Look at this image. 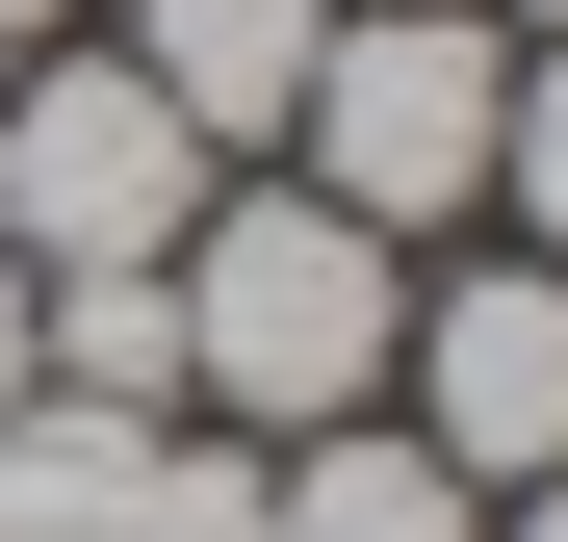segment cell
Masks as SVG:
<instances>
[{"instance_id":"obj_1","label":"cell","mask_w":568,"mask_h":542,"mask_svg":"<svg viewBox=\"0 0 568 542\" xmlns=\"http://www.w3.org/2000/svg\"><path fill=\"white\" fill-rule=\"evenodd\" d=\"M155 285H181V413L207 439H336L388 388V336H414V258L362 207H311V181H207V233Z\"/></svg>"},{"instance_id":"obj_2","label":"cell","mask_w":568,"mask_h":542,"mask_svg":"<svg viewBox=\"0 0 568 542\" xmlns=\"http://www.w3.org/2000/svg\"><path fill=\"white\" fill-rule=\"evenodd\" d=\"M491 130H517V27H491V0H336L311 104H284V181L414 258V233L491 207Z\"/></svg>"},{"instance_id":"obj_3","label":"cell","mask_w":568,"mask_h":542,"mask_svg":"<svg viewBox=\"0 0 568 542\" xmlns=\"http://www.w3.org/2000/svg\"><path fill=\"white\" fill-rule=\"evenodd\" d=\"M207 130H181L155 104V78L130 52H0V258H27V285H52V258H181V233H207Z\"/></svg>"},{"instance_id":"obj_4","label":"cell","mask_w":568,"mask_h":542,"mask_svg":"<svg viewBox=\"0 0 568 542\" xmlns=\"http://www.w3.org/2000/svg\"><path fill=\"white\" fill-rule=\"evenodd\" d=\"M388 388H414V439H439L465 491H542V466H568V258H465V285H414Z\"/></svg>"},{"instance_id":"obj_5","label":"cell","mask_w":568,"mask_h":542,"mask_svg":"<svg viewBox=\"0 0 568 542\" xmlns=\"http://www.w3.org/2000/svg\"><path fill=\"white\" fill-rule=\"evenodd\" d=\"M104 52H130L207 155H284V104H311V52H336V0H130Z\"/></svg>"},{"instance_id":"obj_6","label":"cell","mask_w":568,"mask_h":542,"mask_svg":"<svg viewBox=\"0 0 568 542\" xmlns=\"http://www.w3.org/2000/svg\"><path fill=\"white\" fill-rule=\"evenodd\" d=\"M258 542H491V491H465L439 439L336 413V439H258Z\"/></svg>"},{"instance_id":"obj_7","label":"cell","mask_w":568,"mask_h":542,"mask_svg":"<svg viewBox=\"0 0 568 542\" xmlns=\"http://www.w3.org/2000/svg\"><path fill=\"white\" fill-rule=\"evenodd\" d=\"M181 413H104V388H27L0 413V542H130V466Z\"/></svg>"},{"instance_id":"obj_8","label":"cell","mask_w":568,"mask_h":542,"mask_svg":"<svg viewBox=\"0 0 568 542\" xmlns=\"http://www.w3.org/2000/svg\"><path fill=\"white\" fill-rule=\"evenodd\" d=\"M130 542H258V439H207V413H181L155 466H130Z\"/></svg>"},{"instance_id":"obj_9","label":"cell","mask_w":568,"mask_h":542,"mask_svg":"<svg viewBox=\"0 0 568 542\" xmlns=\"http://www.w3.org/2000/svg\"><path fill=\"white\" fill-rule=\"evenodd\" d=\"M491 207H517V258H568V52H517V130H491Z\"/></svg>"},{"instance_id":"obj_10","label":"cell","mask_w":568,"mask_h":542,"mask_svg":"<svg viewBox=\"0 0 568 542\" xmlns=\"http://www.w3.org/2000/svg\"><path fill=\"white\" fill-rule=\"evenodd\" d=\"M0 413H27V258H0Z\"/></svg>"},{"instance_id":"obj_11","label":"cell","mask_w":568,"mask_h":542,"mask_svg":"<svg viewBox=\"0 0 568 542\" xmlns=\"http://www.w3.org/2000/svg\"><path fill=\"white\" fill-rule=\"evenodd\" d=\"M52 27H78V0H0V52H52Z\"/></svg>"},{"instance_id":"obj_12","label":"cell","mask_w":568,"mask_h":542,"mask_svg":"<svg viewBox=\"0 0 568 542\" xmlns=\"http://www.w3.org/2000/svg\"><path fill=\"white\" fill-rule=\"evenodd\" d=\"M517 542H568V466H542V491H517Z\"/></svg>"},{"instance_id":"obj_13","label":"cell","mask_w":568,"mask_h":542,"mask_svg":"<svg viewBox=\"0 0 568 542\" xmlns=\"http://www.w3.org/2000/svg\"><path fill=\"white\" fill-rule=\"evenodd\" d=\"M517 52H568V0H517Z\"/></svg>"}]
</instances>
